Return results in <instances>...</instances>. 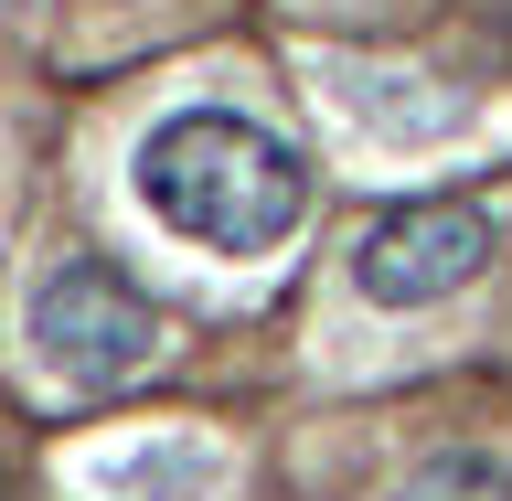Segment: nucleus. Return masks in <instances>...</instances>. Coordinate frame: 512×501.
I'll list each match as a JSON object with an SVG mask.
<instances>
[{"instance_id": "obj_1", "label": "nucleus", "mask_w": 512, "mask_h": 501, "mask_svg": "<svg viewBox=\"0 0 512 501\" xmlns=\"http://www.w3.org/2000/svg\"><path fill=\"white\" fill-rule=\"evenodd\" d=\"M139 203L214 256H267L310 214V171L246 107H182L139 139Z\"/></svg>"}, {"instance_id": "obj_2", "label": "nucleus", "mask_w": 512, "mask_h": 501, "mask_svg": "<svg viewBox=\"0 0 512 501\" xmlns=\"http://www.w3.org/2000/svg\"><path fill=\"white\" fill-rule=\"evenodd\" d=\"M32 352L75 395H118V384H139L160 363V310L107 256H54L32 278Z\"/></svg>"}, {"instance_id": "obj_3", "label": "nucleus", "mask_w": 512, "mask_h": 501, "mask_svg": "<svg viewBox=\"0 0 512 501\" xmlns=\"http://www.w3.org/2000/svg\"><path fill=\"white\" fill-rule=\"evenodd\" d=\"M491 246H502L491 203H470V192H427V203H395V214L363 224L352 288L384 299V310H427V299H459V288L491 267Z\"/></svg>"}, {"instance_id": "obj_4", "label": "nucleus", "mask_w": 512, "mask_h": 501, "mask_svg": "<svg viewBox=\"0 0 512 501\" xmlns=\"http://www.w3.org/2000/svg\"><path fill=\"white\" fill-rule=\"evenodd\" d=\"M395 501H512V480L491 470V459H427Z\"/></svg>"}, {"instance_id": "obj_5", "label": "nucleus", "mask_w": 512, "mask_h": 501, "mask_svg": "<svg viewBox=\"0 0 512 501\" xmlns=\"http://www.w3.org/2000/svg\"><path fill=\"white\" fill-rule=\"evenodd\" d=\"M0 11H32V0H0Z\"/></svg>"}, {"instance_id": "obj_6", "label": "nucleus", "mask_w": 512, "mask_h": 501, "mask_svg": "<svg viewBox=\"0 0 512 501\" xmlns=\"http://www.w3.org/2000/svg\"><path fill=\"white\" fill-rule=\"evenodd\" d=\"M0 501H11V470H0Z\"/></svg>"}]
</instances>
